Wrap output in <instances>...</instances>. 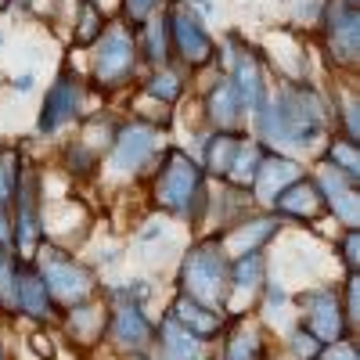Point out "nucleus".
Listing matches in <instances>:
<instances>
[{
  "mask_svg": "<svg viewBox=\"0 0 360 360\" xmlns=\"http://www.w3.org/2000/svg\"><path fill=\"white\" fill-rule=\"evenodd\" d=\"M256 130L266 148H314L328 130V105L310 83H285L274 98L263 94L252 108Z\"/></svg>",
  "mask_w": 360,
  "mask_h": 360,
  "instance_id": "obj_1",
  "label": "nucleus"
},
{
  "mask_svg": "<svg viewBox=\"0 0 360 360\" xmlns=\"http://www.w3.org/2000/svg\"><path fill=\"white\" fill-rule=\"evenodd\" d=\"M155 202L169 213L184 217V220H198L202 209L209 205L205 195V169L198 162H191L180 148H169L159 159V176H155Z\"/></svg>",
  "mask_w": 360,
  "mask_h": 360,
  "instance_id": "obj_2",
  "label": "nucleus"
},
{
  "mask_svg": "<svg viewBox=\"0 0 360 360\" xmlns=\"http://www.w3.org/2000/svg\"><path fill=\"white\" fill-rule=\"evenodd\" d=\"M90 76H94L98 90H123L134 72H137V37L127 22H112L105 25V33L90 44Z\"/></svg>",
  "mask_w": 360,
  "mask_h": 360,
  "instance_id": "obj_3",
  "label": "nucleus"
},
{
  "mask_svg": "<svg viewBox=\"0 0 360 360\" xmlns=\"http://www.w3.org/2000/svg\"><path fill=\"white\" fill-rule=\"evenodd\" d=\"M166 25H169V51L180 58L184 69H202L217 58V44L209 37V29L184 0H173L166 8Z\"/></svg>",
  "mask_w": 360,
  "mask_h": 360,
  "instance_id": "obj_4",
  "label": "nucleus"
},
{
  "mask_svg": "<svg viewBox=\"0 0 360 360\" xmlns=\"http://www.w3.org/2000/svg\"><path fill=\"white\" fill-rule=\"evenodd\" d=\"M155 152H159V130L152 123L130 119V123L115 127V134H112V169L115 173H123V176L141 173L155 159Z\"/></svg>",
  "mask_w": 360,
  "mask_h": 360,
  "instance_id": "obj_5",
  "label": "nucleus"
},
{
  "mask_svg": "<svg viewBox=\"0 0 360 360\" xmlns=\"http://www.w3.org/2000/svg\"><path fill=\"white\" fill-rule=\"evenodd\" d=\"M321 25L328 51L339 65H353L360 54V15L353 0H321Z\"/></svg>",
  "mask_w": 360,
  "mask_h": 360,
  "instance_id": "obj_6",
  "label": "nucleus"
},
{
  "mask_svg": "<svg viewBox=\"0 0 360 360\" xmlns=\"http://www.w3.org/2000/svg\"><path fill=\"white\" fill-rule=\"evenodd\" d=\"M83 112V83L72 69H62L58 79L51 83L47 98L40 105V119H37V130L40 134H58L62 127H69L72 119H79Z\"/></svg>",
  "mask_w": 360,
  "mask_h": 360,
  "instance_id": "obj_7",
  "label": "nucleus"
},
{
  "mask_svg": "<svg viewBox=\"0 0 360 360\" xmlns=\"http://www.w3.org/2000/svg\"><path fill=\"white\" fill-rule=\"evenodd\" d=\"M227 83H231V90L238 94V105H242L245 112H252V108H256V101L266 94L263 58H259L256 51H249V47H245V40H242V47H238V51L231 54V76H227Z\"/></svg>",
  "mask_w": 360,
  "mask_h": 360,
  "instance_id": "obj_8",
  "label": "nucleus"
},
{
  "mask_svg": "<svg viewBox=\"0 0 360 360\" xmlns=\"http://www.w3.org/2000/svg\"><path fill=\"white\" fill-rule=\"evenodd\" d=\"M295 176H303V173H299V162L288 159V155H281L278 148H266L263 159H259V169H256V176H252L256 198L266 202V205H274V198L292 184Z\"/></svg>",
  "mask_w": 360,
  "mask_h": 360,
  "instance_id": "obj_9",
  "label": "nucleus"
},
{
  "mask_svg": "<svg viewBox=\"0 0 360 360\" xmlns=\"http://www.w3.org/2000/svg\"><path fill=\"white\" fill-rule=\"evenodd\" d=\"M317 191H321L324 205L332 209L342 224H349V227L356 224V180L342 176L339 169H332L324 162L321 173H317Z\"/></svg>",
  "mask_w": 360,
  "mask_h": 360,
  "instance_id": "obj_10",
  "label": "nucleus"
},
{
  "mask_svg": "<svg viewBox=\"0 0 360 360\" xmlns=\"http://www.w3.org/2000/svg\"><path fill=\"white\" fill-rule=\"evenodd\" d=\"M274 209H278V213H285V217H295V220H307L310 224L324 209V198L317 191V180L314 176H295L292 184L274 198Z\"/></svg>",
  "mask_w": 360,
  "mask_h": 360,
  "instance_id": "obj_11",
  "label": "nucleus"
},
{
  "mask_svg": "<svg viewBox=\"0 0 360 360\" xmlns=\"http://www.w3.org/2000/svg\"><path fill=\"white\" fill-rule=\"evenodd\" d=\"M245 141H249V134L234 130V127L213 130V134L205 137V173L227 180L231 176V166H234V159H238V152H242Z\"/></svg>",
  "mask_w": 360,
  "mask_h": 360,
  "instance_id": "obj_12",
  "label": "nucleus"
},
{
  "mask_svg": "<svg viewBox=\"0 0 360 360\" xmlns=\"http://www.w3.org/2000/svg\"><path fill=\"white\" fill-rule=\"evenodd\" d=\"M224 278H227V263H224V256L217 252V245L195 249V252L188 256V263H184V281L191 285V292H195L198 285H220Z\"/></svg>",
  "mask_w": 360,
  "mask_h": 360,
  "instance_id": "obj_13",
  "label": "nucleus"
},
{
  "mask_svg": "<svg viewBox=\"0 0 360 360\" xmlns=\"http://www.w3.org/2000/svg\"><path fill=\"white\" fill-rule=\"evenodd\" d=\"M137 51L152 62L155 69L159 65H169V58H173V51H169V25H166V11L159 15H152V18H144L141 22V44H137Z\"/></svg>",
  "mask_w": 360,
  "mask_h": 360,
  "instance_id": "obj_14",
  "label": "nucleus"
},
{
  "mask_svg": "<svg viewBox=\"0 0 360 360\" xmlns=\"http://www.w3.org/2000/svg\"><path fill=\"white\" fill-rule=\"evenodd\" d=\"M205 108H209V123H213L217 130L238 127V119L245 115V108L238 105V94L231 90V83H227V79L213 83V90H209V98H205Z\"/></svg>",
  "mask_w": 360,
  "mask_h": 360,
  "instance_id": "obj_15",
  "label": "nucleus"
},
{
  "mask_svg": "<svg viewBox=\"0 0 360 360\" xmlns=\"http://www.w3.org/2000/svg\"><path fill=\"white\" fill-rule=\"evenodd\" d=\"M144 94L155 98V101H162V105H176L180 94H184V76H180L176 69H169V65H159L152 76H148Z\"/></svg>",
  "mask_w": 360,
  "mask_h": 360,
  "instance_id": "obj_16",
  "label": "nucleus"
},
{
  "mask_svg": "<svg viewBox=\"0 0 360 360\" xmlns=\"http://www.w3.org/2000/svg\"><path fill=\"white\" fill-rule=\"evenodd\" d=\"M105 11L101 4H94V0H79V25H76V47H90L101 33H105Z\"/></svg>",
  "mask_w": 360,
  "mask_h": 360,
  "instance_id": "obj_17",
  "label": "nucleus"
},
{
  "mask_svg": "<svg viewBox=\"0 0 360 360\" xmlns=\"http://www.w3.org/2000/svg\"><path fill=\"white\" fill-rule=\"evenodd\" d=\"M18 303L25 307V314H33V317H47L51 310V299H47V281L40 274H25L22 285H18Z\"/></svg>",
  "mask_w": 360,
  "mask_h": 360,
  "instance_id": "obj_18",
  "label": "nucleus"
},
{
  "mask_svg": "<svg viewBox=\"0 0 360 360\" xmlns=\"http://www.w3.org/2000/svg\"><path fill=\"white\" fill-rule=\"evenodd\" d=\"M324 162L332 166V169H339L342 176H349V180H356V173H360V159H356V144L353 141H328V155H324Z\"/></svg>",
  "mask_w": 360,
  "mask_h": 360,
  "instance_id": "obj_19",
  "label": "nucleus"
},
{
  "mask_svg": "<svg viewBox=\"0 0 360 360\" xmlns=\"http://www.w3.org/2000/svg\"><path fill=\"white\" fill-rule=\"evenodd\" d=\"M18 155L15 152H0V209H11L15 202V188H18Z\"/></svg>",
  "mask_w": 360,
  "mask_h": 360,
  "instance_id": "obj_20",
  "label": "nucleus"
},
{
  "mask_svg": "<svg viewBox=\"0 0 360 360\" xmlns=\"http://www.w3.org/2000/svg\"><path fill=\"white\" fill-rule=\"evenodd\" d=\"M65 166H69V173L86 176V173H94V169H98V152H94L90 144L76 141V144H69V152H65Z\"/></svg>",
  "mask_w": 360,
  "mask_h": 360,
  "instance_id": "obj_21",
  "label": "nucleus"
},
{
  "mask_svg": "<svg viewBox=\"0 0 360 360\" xmlns=\"http://www.w3.org/2000/svg\"><path fill=\"white\" fill-rule=\"evenodd\" d=\"M115 332H119V339H130V346H144L148 321L137 310H123V314H119V321H115Z\"/></svg>",
  "mask_w": 360,
  "mask_h": 360,
  "instance_id": "obj_22",
  "label": "nucleus"
},
{
  "mask_svg": "<svg viewBox=\"0 0 360 360\" xmlns=\"http://www.w3.org/2000/svg\"><path fill=\"white\" fill-rule=\"evenodd\" d=\"M162 4L166 0H123V15H127L130 25H141L144 18H152Z\"/></svg>",
  "mask_w": 360,
  "mask_h": 360,
  "instance_id": "obj_23",
  "label": "nucleus"
},
{
  "mask_svg": "<svg viewBox=\"0 0 360 360\" xmlns=\"http://www.w3.org/2000/svg\"><path fill=\"white\" fill-rule=\"evenodd\" d=\"M166 353L173 356V360H195V353H198V342L184 332V335H169V328H166Z\"/></svg>",
  "mask_w": 360,
  "mask_h": 360,
  "instance_id": "obj_24",
  "label": "nucleus"
},
{
  "mask_svg": "<svg viewBox=\"0 0 360 360\" xmlns=\"http://www.w3.org/2000/svg\"><path fill=\"white\" fill-rule=\"evenodd\" d=\"M339 115H342V134H346V141H360V115H356V101L353 98H346L342 101V108H339Z\"/></svg>",
  "mask_w": 360,
  "mask_h": 360,
  "instance_id": "obj_25",
  "label": "nucleus"
},
{
  "mask_svg": "<svg viewBox=\"0 0 360 360\" xmlns=\"http://www.w3.org/2000/svg\"><path fill=\"white\" fill-rule=\"evenodd\" d=\"M356 252H360V238H356V231H346V242H342V256H346V263H349V266H353V263L360 259Z\"/></svg>",
  "mask_w": 360,
  "mask_h": 360,
  "instance_id": "obj_26",
  "label": "nucleus"
},
{
  "mask_svg": "<svg viewBox=\"0 0 360 360\" xmlns=\"http://www.w3.org/2000/svg\"><path fill=\"white\" fill-rule=\"evenodd\" d=\"M180 307H188V314H191L188 321L198 324V307H195V303H180ZM202 328H205V332H213V328H217V317H202Z\"/></svg>",
  "mask_w": 360,
  "mask_h": 360,
  "instance_id": "obj_27",
  "label": "nucleus"
},
{
  "mask_svg": "<svg viewBox=\"0 0 360 360\" xmlns=\"http://www.w3.org/2000/svg\"><path fill=\"white\" fill-rule=\"evenodd\" d=\"M33 83H37V79L29 76V72H25V76H15V79H11V86L18 90V94H29V90H33Z\"/></svg>",
  "mask_w": 360,
  "mask_h": 360,
  "instance_id": "obj_28",
  "label": "nucleus"
},
{
  "mask_svg": "<svg viewBox=\"0 0 360 360\" xmlns=\"http://www.w3.org/2000/svg\"><path fill=\"white\" fill-rule=\"evenodd\" d=\"M4 4H8V0H0V8H4Z\"/></svg>",
  "mask_w": 360,
  "mask_h": 360,
  "instance_id": "obj_29",
  "label": "nucleus"
},
{
  "mask_svg": "<svg viewBox=\"0 0 360 360\" xmlns=\"http://www.w3.org/2000/svg\"><path fill=\"white\" fill-rule=\"evenodd\" d=\"M94 4H101V0H94Z\"/></svg>",
  "mask_w": 360,
  "mask_h": 360,
  "instance_id": "obj_30",
  "label": "nucleus"
},
{
  "mask_svg": "<svg viewBox=\"0 0 360 360\" xmlns=\"http://www.w3.org/2000/svg\"><path fill=\"white\" fill-rule=\"evenodd\" d=\"M353 4H356V0H353Z\"/></svg>",
  "mask_w": 360,
  "mask_h": 360,
  "instance_id": "obj_31",
  "label": "nucleus"
}]
</instances>
